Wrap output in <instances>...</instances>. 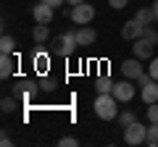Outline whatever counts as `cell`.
Segmentation results:
<instances>
[{"instance_id": "obj_1", "label": "cell", "mask_w": 158, "mask_h": 147, "mask_svg": "<svg viewBox=\"0 0 158 147\" xmlns=\"http://www.w3.org/2000/svg\"><path fill=\"white\" fill-rule=\"evenodd\" d=\"M77 47H79L77 29H69V32H63V34H58V37H53V40H50V50H53V55H58V58L74 55Z\"/></svg>"}, {"instance_id": "obj_2", "label": "cell", "mask_w": 158, "mask_h": 147, "mask_svg": "<svg viewBox=\"0 0 158 147\" xmlns=\"http://www.w3.org/2000/svg\"><path fill=\"white\" fill-rule=\"evenodd\" d=\"M95 116L98 118H103V121H113V118H118V100L108 92V95H98V100H95Z\"/></svg>"}, {"instance_id": "obj_3", "label": "cell", "mask_w": 158, "mask_h": 147, "mask_svg": "<svg viewBox=\"0 0 158 147\" xmlns=\"http://www.w3.org/2000/svg\"><path fill=\"white\" fill-rule=\"evenodd\" d=\"M145 137H148V126H142L140 121L124 126V142L127 145H145Z\"/></svg>"}, {"instance_id": "obj_4", "label": "cell", "mask_w": 158, "mask_h": 147, "mask_svg": "<svg viewBox=\"0 0 158 147\" xmlns=\"http://www.w3.org/2000/svg\"><path fill=\"white\" fill-rule=\"evenodd\" d=\"M113 97H116L118 102H129L132 97H135V84H132V79H121V81H113Z\"/></svg>"}, {"instance_id": "obj_5", "label": "cell", "mask_w": 158, "mask_h": 147, "mask_svg": "<svg viewBox=\"0 0 158 147\" xmlns=\"http://www.w3.org/2000/svg\"><path fill=\"white\" fill-rule=\"evenodd\" d=\"M92 18H95V8L90 6V3H79V6H71V21L74 24H90Z\"/></svg>"}, {"instance_id": "obj_6", "label": "cell", "mask_w": 158, "mask_h": 147, "mask_svg": "<svg viewBox=\"0 0 158 147\" xmlns=\"http://www.w3.org/2000/svg\"><path fill=\"white\" fill-rule=\"evenodd\" d=\"M142 32H145V24H140L137 18H129V21L121 26V37H124V40H132V42L140 40Z\"/></svg>"}, {"instance_id": "obj_7", "label": "cell", "mask_w": 158, "mask_h": 147, "mask_svg": "<svg viewBox=\"0 0 158 147\" xmlns=\"http://www.w3.org/2000/svg\"><path fill=\"white\" fill-rule=\"evenodd\" d=\"M121 74H124L127 79H140L142 74V61L140 58H129V61H121Z\"/></svg>"}, {"instance_id": "obj_8", "label": "cell", "mask_w": 158, "mask_h": 147, "mask_svg": "<svg viewBox=\"0 0 158 147\" xmlns=\"http://www.w3.org/2000/svg\"><path fill=\"white\" fill-rule=\"evenodd\" d=\"M153 42H148L145 37H140V40H135V45H132V53H135V58H140V61H150L153 58Z\"/></svg>"}, {"instance_id": "obj_9", "label": "cell", "mask_w": 158, "mask_h": 147, "mask_svg": "<svg viewBox=\"0 0 158 147\" xmlns=\"http://www.w3.org/2000/svg\"><path fill=\"white\" fill-rule=\"evenodd\" d=\"M53 13H56V8H53V6H48V3H42V0H40L37 6L32 8L34 21H40V24H50V21H53Z\"/></svg>"}, {"instance_id": "obj_10", "label": "cell", "mask_w": 158, "mask_h": 147, "mask_svg": "<svg viewBox=\"0 0 158 147\" xmlns=\"http://www.w3.org/2000/svg\"><path fill=\"white\" fill-rule=\"evenodd\" d=\"M95 40H98V32H95L92 26H79V29H77V42H79V47L95 45Z\"/></svg>"}, {"instance_id": "obj_11", "label": "cell", "mask_w": 158, "mask_h": 147, "mask_svg": "<svg viewBox=\"0 0 158 147\" xmlns=\"http://www.w3.org/2000/svg\"><path fill=\"white\" fill-rule=\"evenodd\" d=\"M142 102H158V81L156 79H150V81H145L142 84Z\"/></svg>"}, {"instance_id": "obj_12", "label": "cell", "mask_w": 158, "mask_h": 147, "mask_svg": "<svg viewBox=\"0 0 158 147\" xmlns=\"http://www.w3.org/2000/svg\"><path fill=\"white\" fill-rule=\"evenodd\" d=\"M32 40L37 42V45H42V42H48L50 40V24H34V29H32Z\"/></svg>"}, {"instance_id": "obj_13", "label": "cell", "mask_w": 158, "mask_h": 147, "mask_svg": "<svg viewBox=\"0 0 158 147\" xmlns=\"http://www.w3.org/2000/svg\"><path fill=\"white\" fill-rule=\"evenodd\" d=\"M13 68H16V58L3 53V55H0V76H3V79H8V76L13 74Z\"/></svg>"}, {"instance_id": "obj_14", "label": "cell", "mask_w": 158, "mask_h": 147, "mask_svg": "<svg viewBox=\"0 0 158 147\" xmlns=\"http://www.w3.org/2000/svg\"><path fill=\"white\" fill-rule=\"evenodd\" d=\"M95 89H98V95H108V92H113V79H111V76H98Z\"/></svg>"}, {"instance_id": "obj_15", "label": "cell", "mask_w": 158, "mask_h": 147, "mask_svg": "<svg viewBox=\"0 0 158 147\" xmlns=\"http://www.w3.org/2000/svg\"><path fill=\"white\" fill-rule=\"evenodd\" d=\"M48 66H50V58H48L45 53H34V68L40 71V76L48 74Z\"/></svg>"}, {"instance_id": "obj_16", "label": "cell", "mask_w": 158, "mask_h": 147, "mask_svg": "<svg viewBox=\"0 0 158 147\" xmlns=\"http://www.w3.org/2000/svg\"><path fill=\"white\" fill-rule=\"evenodd\" d=\"M0 53H6V55H13L16 53V40H13L11 34H3L0 37Z\"/></svg>"}, {"instance_id": "obj_17", "label": "cell", "mask_w": 158, "mask_h": 147, "mask_svg": "<svg viewBox=\"0 0 158 147\" xmlns=\"http://www.w3.org/2000/svg\"><path fill=\"white\" fill-rule=\"evenodd\" d=\"M135 18L140 24H145V26H150V24L156 21V13H153V8H140V11L135 13Z\"/></svg>"}, {"instance_id": "obj_18", "label": "cell", "mask_w": 158, "mask_h": 147, "mask_svg": "<svg viewBox=\"0 0 158 147\" xmlns=\"http://www.w3.org/2000/svg\"><path fill=\"white\" fill-rule=\"evenodd\" d=\"M145 145H150V147H158V121H156V124H150V126H148V137H145Z\"/></svg>"}, {"instance_id": "obj_19", "label": "cell", "mask_w": 158, "mask_h": 147, "mask_svg": "<svg viewBox=\"0 0 158 147\" xmlns=\"http://www.w3.org/2000/svg\"><path fill=\"white\" fill-rule=\"evenodd\" d=\"M16 108H19L16 97H3V100H0V110H3V113H13Z\"/></svg>"}, {"instance_id": "obj_20", "label": "cell", "mask_w": 158, "mask_h": 147, "mask_svg": "<svg viewBox=\"0 0 158 147\" xmlns=\"http://www.w3.org/2000/svg\"><path fill=\"white\" fill-rule=\"evenodd\" d=\"M37 84H40V89H42V92H53V89L58 87V81H56V79H50V76H40Z\"/></svg>"}, {"instance_id": "obj_21", "label": "cell", "mask_w": 158, "mask_h": 147, "mask_svg": "<svg viewBox=\"0 0 158 147\" xmlns=\"http://www.w3.org/2000/svg\"><path fill=\"white\" fill-rule=\"evenodd\" d=\"M137 121V113L135 110H124V113L118 116V124H121V129H124V126H129V124H135Z\"/></svg>"}, {"instance_id": "obj_22", "label": "cell", "mask_w": 158, "mask_h": 147, "mask_svg": "<svg viewBox=\"0 0 158 147\" xmlns=\"http://www.w3.org/2000/svg\"><path fill=\"white\" fill-rule=\"evenodd\" d=\"M142 37H145L148 42H153V45H158V29H153V26H145Z\"/></svg>"}, {"instance_id": "obj_23", "label": "cell", "mask_w": 158, "mask_h": 147, "mask_svg": "<svg viewBox=\"0 0 158 147\" xmlns=\"http://www.w3.org/2000/svg\"><path fill=\"white\" fill-rule=\"evenodd\" d=\"M148 121H150V124H156L158 121V102H150V105H148Z\"/></svg>"}, {"instance_id": "obj_24", "label": "cell", "mask_w": 158, "mask_h": 147, "mask_svg": "<svg viewBox=\"0 0 158 147\" xmlns=\"http://www.w3.org/2000/svg\"><path fill=\"white\" fill-rule=\"evenodd\" d=\"M58 145H61V147H77L79 139H74V137H63V139H58Z\"/></svg>"}, {"instance_id": "obj_25", "label": "cell", "mask_w": 158, "mask_h": 147, "mask_svg": "<svg viewBox=\"0 0 158 147\" xmlns=\"http://www.w3.org/2000/svg\"><path fill=\"white\" fill-rule=\"evenodd\" d=\"M148 74H150L153 79L158 81V58H153V61H150V68H148Z\"/></svg>"}, {"instance_id": "obj_26", "label": "cell", "mask_w": 158, "mask_h": 147, "mask_svg": "<svg viewBox=\"0 0 158 147\" xmlns=\"http://www.w3.org/2000/svg\"><path fill=\"white\" fill-rule=\"evenodd\" d=\"M127 3H129V0H108V6H111V8H116V11L127 8Z\"/></svg>"}, {"instance_id": "obj_27", "label": "cell", "mask_w": 158, "mask_h": 147, "mask_svg": "<svg viewBox=\"0 0 158 147\" xmlns=\"http://www.w3.org/2000/svg\"><path fill=\"white\" fill-rule=\"evenodd\" d=\"M0 145H3V147H11L13 142H11V137H8V134H3V137H0Z\"/></svg>"}, {"instance_id": "obj_28", "label": "cell", "mask_w": 158, "mask_h": 147, "mask_svg": "<svg viewBox=\"0 0 158 147\" xmlns=\"http://www.w3.org/2000/svg\"><path fill=\"white\" fill-rule=\"evenodd\" d=\"M42 3H48V6H53V8H58L61 3H66V0H42Z\"/></svg>"}, {"instance_id": "obj_29", "label": "cell", "mask_w": 158, "mask_h": 147, "mask_svg": "<svg viewBox=\"0 0 158 147\" xmlns=\"http://www.w3.org/2000/svg\"><path fill=\"white\" fill-rule=\"evenodd\" d=\"M153 13H156V24H158V0L153 3Z\"/></svg>"}, {"instance_id": "obj_30", "label": "cell", "mask_w": 158, "mask_h": 147, "mask_svg": "<svg viewBox=\"0 0 158 147\" xmlns=\"http://www.w3.org/2000/svg\"><path fill=\"white\" fill-rule=\"evenodd\" d=\"M69 6H79V3H85V0H66Z\"/></svg>"}]
</instances>
